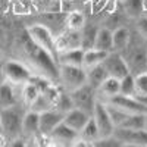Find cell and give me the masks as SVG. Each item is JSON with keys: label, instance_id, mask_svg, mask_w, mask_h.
I'll return each instance as SVG.
<instances>
[{"label": "cell", "instance_id": "16", "mask_svg": "<svg viewBox=\"0 0 147 147\" xmlns=\"http://www.w3.org/2000/svg\"><path fill=\"white\" fill-rule=\"evenodd\" d=\"M97 93H99L100 100H103V102L112 100L115 96L119 94V80L113 78V77H107L100 84V87L97 88Z\"/></svg>", "mask_w": 147, "mask_h": 147}, {"label": "cell", "instance_id": "34", "mask_svg": "<svg viewBox=\"0 0 147 147\" xmlns=\"http://www.w3.org/2000/svg\"><path fill=\"white\" fill-rule=\"evenodd\" d=\"M0 134H3V127H2V118H0Z\"/></svg>", "mask_w": 147, "mask_h": 147}, {"label": "cell", "instance_id": "2", "mask_svg": "<svg viewBox=\"0 0 147 147\" xmlns=\"http://www.w3.org/2000/svg\"><path fill=\"white\" fill-rule=\"evenodd\" d=\"M22 109L18 105L0 110V118H2V127L5 137H16L22 131V119H24Z\"/></svg>", "mask_w": 147, "mask_h": 147}, {"label": "cell", "instance_id": "11", "mask_svg": "<svg viewBox=\"0 0 147 147\" xmlns=\"http://www.w3.org/2000/svg\"><path fill=\"white\" fill-rule=\"evenodd\" d=\"M65 113L57 109H49L40 113V136L49 137L50 132L63 121Z\"/></svg>", "mask_w": 147, "mask_h": 147}, {"label": "cell", "instance_id": "32", "mask_svg": "<svg viewBox=\"0 0 147 147\" xmlns=\"http://www.w3.org/2000/svg\"><path fill=\"white\" fill-rule=\"evenodd\" d=\"M137 31L141 35V38L147 41V18L146 16H140L137 18Z\"/></svg>", "mask_w": 147, "mask_h": 147}, {"label": "cell", "instance_id": "33", "mask_svg": "<svg viewBox=\"0 0 147 147\" xmlns=\"http://www.w3.org/2000/svg\"><path fill=\"white\" fill-rule=\"evenodd\" d=\"M144 129L147 131V112L144 113Z\"/></svg>", "mask_w": 147, "mask_h": 147}, {"label": "cell", "instance_id": "19", "mask_svg": "<svg viewBox=\"0 0 147 147\" xmlns=\"http://www.w3.org/2000/svg\"><path fill=\"white\" fill-rule=\"evenodd\" d=\"M94 47L103 52H112L113 50V31L109 28H99L96 34Z\"/></svg>", "mask_w": 147, "mask_h": 147}, {"label": "cell", "instance_id": "22", "mask_svg": "<svg viewBox=\"0 0 147 147\" xmlns=\"http://www.w3.org/2000/svg\"><path fill=\"white\" fill-rule=\"evenodd\" d=\"M109 77L107 71L105 69L103 63L100 65H96V66H91L87 69V82L91 85V87H94L96 90L100 87V84Z\"/></svg>", "mask_w": 147, "mask_h": 147}, {"label": "cell", "instance_id": "6", "mask_svg": "<svg viewBox=\"0 0 147 147\" xmlns=\"http://www.w3.org/2000/svg\"><path fill=\"white\" fill-rule=\"evenodd\" d=\"M91 116H93V119L96 121L97 128H99L100 138H106V137L113 136V132H115L116 127H115L112 118H110V115H109V110H107L106 102L97 100Z\"/></svg>", "mask_w": 147, "mask_h": 147}, {"label": "cell", "instance_id": "15", "mask_svg": "<svg viewBox=\"0 0 147 147\" xmlns=\"http://www.w3.org/2000/svg\"><path fill=\"white\" fill-rule=\"evenodd\" d=\"M22 132L25 136L34 137V136H40V113L35 110H30L24 115L22 119Z\"/></svg>", "mask_w": 147, "mask_h": 147}, {"label": "cell", "instance_id": "30", "mask_svg": "<svg viewBox=\"0 0 147 147\" xmlns=\"http://www.w3.org/2000/svg\"><path fill=\"white\" fill-rule=\"evenodd\" d=\"M85 27V18L81 12H72L68 16V28L71 30H82Z\"/></svg>", "mask_w": 147, "mask_h": 147}, {"label": "cell", "instance_id": "18", "mask_svg": "<svg viewBox=\"0 0 147 147\" xmlns=\"http://www.w3.org/2000/svg\"><path fill=\"white\" fill-rule=\"evenodd\" d=\"M78 140L80 141H84V144H96L97 141L100 140V132H99V128L96 125V121L93 119V116L90 118V121L87 122V125H85L80 134H78Z\"/></svg>", "mask_w": 147, "mask_h": 147}, {"label": "cell", "instance_id": "29", "mask_svg": "<svg viewBox=\"0 0 147 147\" xmlns=\"http://www.w3.org/2000/svg\"><path fill=\"white\" fill-rule=\"evenodd\" d=\"M74 107V102H72V97L68 93H60L59 97H57V100H56V105H55V109L60 110V112H63L66 113L68 110H71Z\"/></svg>", "mask_w": 147, "mask_h": 147}, {"label": "cell", "instance_id": "8", "mask_svg": "<svg viewBox=\"0 0 147 147\" xmlns=\"http://www.w3.org/2000/svg\"><path fill=\"white\" fill-rule=\"evenodd\" d=\"M102 63H103L105 69L107 71L109 77L122 80L125 75L131 74L129 66H128V63H127L125 57H122L119 52H109L107 56L105 57V60H103Z\"/></svg>", "mask_w": 147, "mask_h": 147}, {"label": "cell", "instance_id": "35", "mask_svg": "<svg viewBox=\"0 0 147 147\" xmlns=\"http://www.w3.org/2000/svg\"><path fill=\"white\" fill-rule=\"evenodd\" d=\"M0 63H2V52H0Z\"/></svg>", "mask_w": 147, "mask_h": 147}, {"label": "cell", "instance_id": "5", "mask_svg": "<svg viewBox=\"0 0 147 147\" xmlns=\"http://www.w3.org/2000/svg\"><path fill=\"white\" fill-rule=\"evenodd\" d=\"M96 91L97 90L94 87H91L88 82L81 85L78 88H75V90L69 91V94L72 97V102H74V107L82 109L85 112L93 115V110H94V106H96V102H97Z\"/></svg>", "mask_w": 147, "mask_h": 147}, {"label": "cell", "instance_id": "12", "mask_svg": "<svg viewBox=\"0 0 147 147\" xmlns=\"http://www.w3.org/2000/svg\"><path fill=\"white\" fill-rule=\"evenodd\" d=\"M107 103H112V105H115L121 109L127 110V112H129V113H146L147 112V105H144L140 99H137L136 96L118 94L112 100H109Z\"/></svg>", "mask_w": 147, "mask_h": 147}, {"label": "cell", "instance_id": "3", "mask_svg": "<svg viewBox=\"0 0 147 147\" xmlns=\"http://www.w3.org/2000/svg\"><path fill=\"white\" fill-rule=\"evenodd\" d=\"M59 78L68 91H72L87 84V69L84 66L59 65Z\"/></svg>", "mask_w": 147, "mask_h": 147}, {"label": "cell", "instance_id": "31", "mask_svg": "<svg viewBox=\"0 0 147 147\" xmlns=\"http://www.w3.org/2000/svg\"><path fill=\"white\" fill-rule=\"evenodd\" d=\"M82 49H90V47H94V40H96V34H97V30L94 28H87L84 30L82 32Z\"/></svg>", "mask_w": 147, "mask_h": 147}, {"label": "cell", "instance_id": "1", "mask_svg": "<svg viewBox=\"0 0 147 147\" xmlns=\"http://www.w3.org/2000/svg\"><path fill=\"white\" fill-rule=\"evenodd\" d=\"M22 47H24V50H25L27 56L31 59V62L37 68H40L43 72L47 74V75L59 78V63L47 50H44V49L40 47L38 44H35L28 35H27V38L24 40Z\"/></svg>", "mask_w": 147, "mask_h": 147}, {"label": "cell", "instance_id": "26", "mask_svg": "<svg viewBox=\"0 0 147 147\" xmlns=\"http://www.w3.org/2000/svg\"><path fill=\"white\" fill-rule=\"evenodd\" d=\"M116 128L125 129H144V113H129L127 119Z\"/></svg>", "mask_w": 147, "mask_h": 147}, {"label": "cell", "instance_id": "4", "mask_svg": "<svg viewBox=\"0 0 147 147\" xmlns=\"http://www.w3.org/2000/svg\"><path fill=\"white\" fill-rule=\"evenodd\" d=\"M27 34L35 44L43 47L44 50H47L57 60V50H56V44H55L56 37L50 32V30L47 27L41 25V24H35V25H31L27 28Z\"/></svg>", "mask_w": 147, "mask_h": 147}, {"label": "cell", "instance_id": "10", "mask_svg": "<svg viewBox=\"0 0 147 147\" xmlns=\"http://www.w3.org/2000/svg\"><path fill=\"white\" fill-rule=\"evenodd\" d=\"M113 136L122 143V146H147V131L146 129L116 128Z\"/></svg>", "mask_w": 147, "mask_h": 147}, {"label": "cell", "instance_id": "20", "mask_svg": "<svg viewBox=\"0 0 147 147\" xmlns=\"http://www.w3.org/2000/svg\"><path fill=\"white\" fill-rule=\"evenodd\" d=\"M16 105V94L13 90V84L5 81L0 84V110Z\"/></svg>", "mask_w": 147, "mask_h": 147}, {"label": "cell", "instance_id": "25", "mask_svg": "<svg viewBox=\"0 0 147 147\" xmlns=\"http://www.w3.org/2000/svg\"><path fill=\"white\" fill-rule=\"evenodd\" d=\"M124 12L131 18H140L144 10V0H122Z\"/></svg>", "mask_w": 147, "mask_h": 147}, {"label": "cell", "instance_id": "23", "mask_svg": "<svg viewBox=\"0 0 147 147\" xmlns=\"http://www.w3.org/2000/svg\"><path fill=\"white\" fill-rule=\"evenodd\" d=\"M131 41V34L128 28L119 27L113 31V50L112 52H124Z\"/></svg>", "mask_w": 147, "mask_h": 147}, {"label": "cell", "instance_id": "14", "mask_svg": "<svg viewBox=\"0 0 147 147\" xmlns=\"http://www.w3.org/2000/svg\"><path fill=\"white\" fill-rule=\"evenodd\" d=\"M90 118H91V113L85 112V110H82V109H78V107H72L71 110H68V112L65 113L63 122L69 128H72L74 131H77L80 134V131L87 125Z\"/></svg>", "mask_w": 147, "mask_h": 147}, {"label": "cell", "instance_id": "17", "mask_svg": "<svg viewBox=\"0 0 147 147\" xmlns=\"http://www.w3.org/2000/svg\"><path fill=\"white\" fill-rule=\"evenodd\" d=\"M84 60V49H72L57 53V63L59 65H74V66H82Z\"/></svg>", "mask_w": 147, "mask_h": 147}, {"label": "cell", "instance_id": "9", "mask_svg": "<svg viewBox=\"0 0 147 147\" xmlns=\"http://www.w3.org/2000/svg\"><path fill=\"white\" fill-rule=\"evenodd\" d=\"M56 44V50L59 52H65V50H72V49H82V34L81 30H68L57 35L55 38Z\"/></svg>", "mask_w": 147, "mask_h": 147}, {"label": "cell", "instance_id": "13", "mask_svg": "<svg viewBox=\"0 0 147 147\" xmlns=\"http://www.w3.org/2000/svg\"><path fill=\"white\" fill-rule=\"evenodd\" d=\"M55 144H59V146H69V144H75L78 141V132L74 131L72 128H69L65 122L62 121L60 124L50 132L49 136Z\"/></svg>", "mask_w": 147, "mask_h": 147}, {"label": "cell", "instance_id": "7", "mask_svg": "<svg viewBox=\"0 0 147 147\" xmlns=\"http://www.w3.org/2000/svg\"><path fill=\"white\" fill-rule=\"evenodd\" d=\"M3 75L6 81L12 82L13 85H24L31 80L32 74L30 68L24 63L16 62V60H7L3 65Z\"/></svg>", "mask_w": 147, "mask_h": 147}, {"label": "cell", "instance_id": "28", "mask_svg": "<svg viewBox=\"0 0 147 147\" xmlns=\"http://www.w3.org/2000/svg\"><path fill=\"white\" fill-rule=\"evenodd\" d=\"M137 99L147 97V72H141L136 75V94Z\"/></svg>", "mask_w": 147, "mask_h": 147}, {"label": "cell", "instance_id": "21", "mask_svg": "<svg viewBox=\"0 0 147 147\" xmlns=\"http://www.w3.org/2000/svg\"><path fill=\"white\" fill-rule=\"evenodd\" d=\"M107 56V52H103V50H99L96 47H90V49H85L84 50V60H82V66L85 69H88L91 66H96V65H100L105 57Z\"/></svg>", "mask_w": 147, "mask_h": 147}, {"label": "cell", "instance_id": "27", "mask_svg": "<svg viewBox=\"0 0 147 147\" xmlns=\"http://www.w3.org/2000/svg\"><path fill=\"white\" fill-rule=\"evenodd\" d=\"M119 94L122 96L136 94V77H134V74H128L122 80H119Z\"/></svg>", "mask_w": 147, "mask_h": 147}, {"label": "cell", "instance_id": "24", "mask_svg": "<svg viewBox=\"0 0 147 147\" xmlns=\"http://www.w3.org/2000/svg\"><path fill=\"white\" fill-rule=\"evenodd\" d=\"M40 93H41V90H40V87L37 85L34 81H28V82H25L24 84V90H22V99H24V102H25V105L27 106H32V103L38 99V96H40Z\"/></svg>", "mask_w": 147, "mask_h": 147}]
</instances>
